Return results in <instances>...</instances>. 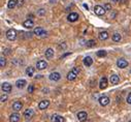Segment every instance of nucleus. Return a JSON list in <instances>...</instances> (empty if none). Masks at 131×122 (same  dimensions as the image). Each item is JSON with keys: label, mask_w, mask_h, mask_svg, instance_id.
Masks as SVG:
<instances>
[{"label": "nucleus", "mask_w": 131, "mask_h": 122, "mask_svg": "<svg viewBox=\"0 0 131 122\" xmlns=\"http://www.w3.org/2000/svg\"><path fill=\"white\" fill-rule=\"evenodd\" d=\"M112 2H115V3H117V2H119V0H112Z\"/></svg>", "instance_id": "4c0bfd02"}, {"label": "nucleus", "mask_w": 131, "mask_h": 122, "mask_svg": "<svg viewBox=\"0 0 131 122\" xmlns=\"http://www.w3.org/2000/svg\"><path fill=\"white\" fill-rule=\"evenodd\" d=\"M109 82L112 83L113 85H117L120 82V78H119L118 75H112L109 78Z\"/></svg>", "instance_id": "4468645a"}, {"label": "nucleus", "mask_w": 131, "mask_h": 122, "mask_svg": "<svg viewBox=\"0 0 131 122\" xmlns=\"http://www.w3.org/2000/svg\"><path fill=\"white\" fill-rule=\"evenodd\" d=\"M23 26H24L25 28H27V29H31V28H33V26H34V22L31 19H28V20H26V21H24Z\"/></svg>", "instance_id": "9b49d317"}, {"label": "nucleus", "mask_w": 131, "mask_h": 122, "mask_svg": "<svg viewBox=\"0 0 131 122\" xmlns=\"http://www.w3.org/2000/svg\"><path fill=\"white\" fill-rule=\"evenodd\" d=\"M47 67H48V63L44 60H39V61H37V63H36V68L39 70L45 69Z\"/></svg>", "instance_id": "423d86ee"}, {"label": "nucleus", "mask_w": 131, "mask_h": 122, "mask_svg": "<svg viewBox=\"0 0 131 122\" xmlns=\"http://www.w3.org/2000/svg\"><path fill=\"white\" fill-rule=\"evenodd\" d=\"M51 120L52 122H64V118L60 115H53Z\"/></svg>", "instance_id": "aec40b11"}, {"label": "nucleus", "mask_w": 131, "mask_h": 122, "mask_svg": "<svg viewBox=\"0 0 131 122\" xmlns=\"http://www.w3.org/2000/svg\"><path fill=\"white\" fill-rule=\"evenodd\" d=\"M33 115H34V111L31 110V109H28V110H26V111L24 112V118H25V119H30V118H32Z\"/></svg>", "instance_id": "2eb2a0df"}, {"label": "nucleus", "mask_w": 131, "mask_h": 122, "mask_svg": "<svg viewBox=\"0 0 131 122\" xmlns=\"http://www.w3.org/2000/svg\"><path fill=\"white\" fill-rule=\"evenodd\" d=\"M121 39H122V36H121V34H119V33H115V34L113 35V41H114L118 42V41H120Z\"/></svg>", "instance_id": "a878e982"}, {"label": "nucleus", "mask_w": 131, "mask_h": 122, "mask_svg": "<svg viewBox=\"0 0 131 122\" xmlns=\"http://www.w3.org/2000/svg\"><path fill=\"white\" fill-rule=\"evenodd\" d=\"M104 8L106 10H112V6H110V4H109V3H106L104 5Z\"/></svg>", "instance_id": "72a5a7b5"}, {"label": "nucleus", "mask_w": 131, "mask_h": 122, "mask_svg": "<svg viewBox=\"0 0 131 122\" xmlns=\"http://www.w3.org/2000/svg\"><path fill=\"white\" fill-rule=\"evenodd\" d=\"M96 45V42H95V41L94 39H91V41H87V47H94Z\"/></svg>", "instance_id": "c85d7f7f"}, {"label": "nucleus", "mask_w": 131, "mask_h": 122, "mask_svg": "<svg viewBox=\"0 0 131 122\" xmlns=\"http://www.w3.org/2000/svg\"><path fill=\"white\" fill-rule=\"evenodd\" d=\"M27 85V82L25 80H23V79H21V80H18L16 82V86L19 88V89H23L25 86Z\"/></svg>", "instance_id": "6ab92c4d"}, {"label": "nucleus", "mask_w": 131, "mask_h": 122, "mask_svg": "<svg viewBox=\"0 0 131 122\" xmlns=\"http://www.w3.org/2000/svg\"><path fill=\"white\" fill-rule=\"evenodd\" d=\"M106 87H107V79L103 77V78H101L100 82H99V88L100 89H105Z\"/></svg>", "instance_id": "dca6fc26"}, {"label": "nucleus", "mask_w": 131, "mask_h": 122, "mask_svg": "<svg viewBox=\"0 0 131 122\" xmlns=\"http://www.w3.org/2000/svg\"><path fill=\"white\" fill-rule=\"evenodd\" d=\"M34 72H35V68L32 67V66H29V67H27V68H26V75L28 77H32Z\"/></svg>", "instance_id": "b1692460"}, {"label": "nucleus", "mask_w": 131, "mask_h": 122, "mask_svg": "<svg viewBox=\"0 0 131 122\" xmlns=\"http://www.w3.org/2000/svg\"><path fill=\"white\" fill-rule=\"evenodd\" d=\"M20 115L18 113H13L10 116H9V121L10 122H19L20 121Z\"/></svg>", "instance_id": "f3484780"}, {"label": "nucleus", "mask_w": 131, "mask_h": 122, "mask_svg": "<svg viewBox=\"0 0 131 122\" xmlns=\"http://www.w3.org/2000/svg\"><path fill=\"white\" fill-rule=\"evenodd\" d=\"M60 48H61V49H62V48H63V49H65V48H66V46H65V45H61Z\"/></svg>", "instance_id": "e433bc0d"}, {"label": "nucleus", "mask_w": 131, "mask_h": 122, "mask_svg": "<svg viewBox=\"0 0 131 122\" xmlns=\"http://www.w3.org/2000/svg\"><path fill=\"white\" fill-rule=\"evenodd\" d=\"M76 77H78V73L75 72H73V70H71L67 73V80L68 81H74L76 79Z\"/></svg>", "instance_id": "a211bd4d"}, {"label": "nucleus", "mask_w": 131, "mask_h": 122, "mask_svg": "<svg viewBox=\"0 0 131 122\" xmlns=\"http://www.w3.org/2000/svg\"><path fill=\"white\" fill-rule=\"evenodd\" d=\"M87 118H88V115H87L86 112H79L78 113V119H79V121L85 122V121L87 120Z\"/></svg>", "instance_id": "f8f14e48"}, {"label": "nucleus", "mask_w": 131, "mask_h": 122, "mask_svg": "<svg viewBox=\"0 0 131 122\" xmlns=\"http://www.w3.org/2000/svg\"><path fill=\"white\" fill-rule=\"evenodd\" d=\"M126 100H127V103H128V104H131V92L129 93V94H128V96H127V99H126Z\"/></svg>", "instance_id": "f704fd0d"}, {"label": "nucleus", "mask_w": 131, "mask_h": 122, "mask_svg": "<svg viewBox=\"0 0 131 122\" xmlns=\"http://www.w3.org/2000/svg\"><path fill=\"white\" fill-rule=\"evenodd\" d=\"M1 89L4 93H9L11 91V85L9 83H7V82H4L1 85Z\"/></svg>", "instance_id": "39448f33"}, {"label": "nucleus", "mask_w": 131, "mask_h": 122, "mask_svg": "<svg viewBox=\"0 0 131 122\" xmlns=\"http://www.w3.org/2000/svg\"><path fill=\"white\" fill-rule=\"evenodd\" d=\"M106 51H104V50H100V51H98L97 52V56L98 57H105L106 56Z\"/></svg>", "instance_id": "bb28decb"}, {"label": "nucleus", "mask_w": 131, "mask_h": 122, "mask_svg": "<svg viewBox=\"0 0 131 122\" xmlns=\"http://www.w3.org/2000/svg\"><path fill=\"white\" fill-rule=\"evenodd\" d=\"M37 15L38 16H44L45 15V9H44V8H40V9H38Z\"/></svg>", "instance_id": "7c9ffc66"}, {"label": "nucleus", "mask_w": 131, "mask_h": 122, "mask_svg": "<svg viewBox=\"0 0 131 122\" xmlns=\"http://www.w3.org/2000/svg\"><path fill=\"white\" fill-rule=\"evenodd\" d=\"M49 78H50V80L51 81H59L61 79V75L59 72H52V73H50V76H49Z\"/></svg>", "instance_id": "1a4fd4ad"}, {"label": "nucleus", "mask_w": 131, "mask_h": 122, "mask_svg": "<svg viewBox=\"0 0 131 122\" xmlns=\"http://www.w3.org/2000/svg\"><path fill=\"white\" fill-rule=\"evenodd\" d=\"M117 65H118V67H120V68H125V67L128 66V62L125 60V59L121 58L117 61Z\"/></svg>", "instance_id": "0eeeda50"}, {"label": "nucleus", "mask_w": 131, "mask_h": 122, "mask_svg": "<svg viewBox=\"0 0 131 122\" xmlns=\"http://www.w3.org/2000/svg\"><path fill=\"white\" fill-rule=\"evenodd\" d=\"M78 19H79V15L76 13H70L67 17V20L69 22H75L78 21Z\"/></svg>", "instance_id": "ddd939ff"}, {"label": "nucleus", "mask_w": 131, "mask_h": 122, "mask_svg": "<svg viewBox=\"0 0 131 122\" xmlns=\"http://www.w3.org/2000/svg\"><path fill=\"white\" fill-rule=\"evenodd\" d=\"M7 100V95L6 94H2L1 96H0V101L1 103H4V101Z\"/></svg>", "instance_id": "c756f323"}, {"label": "nucleus", "mask_w": 131, "mask_h": 122, "mask_svg": "<svg viewBox=\"0 0 131 122\" xmlns=\"http://www.w3.org/2000/svg\"><path fill=\"white\" fill-rule=\"evenodd\" d=\"M49 106H50V100H48V99L41 100L40 103L38 104V108H39L40 110H45Z\"/></svg>", "instance_id": "6e6552de"}, {"label": "nucleus", "mask_w": 131, "mask_h": 122, "mask_svg": "<svg viewBox=\"0 0 131 122\" xmlns=\"http://www.w3.org/2000/svg\"><path fill=\"white\" fill-rule=\"evenodd\" d=\"M33 33L34 35H37L39 37H44V36H47V31H45L42 27H36L35 29L33 30Z\"/></svg>", "instance_id": "f257e3e1"}, {"label": "nucleus", "mask_w": 131, "mask_h": 122, "mask_svg": "<svg viewBox=\"0 0 131 122\" xmlns=\"http://www.w3.org/2000/svg\"><path fill=\"white\" fill-rule=\"evenodd\" d=\"M109 101H110V99H109V96L103 95V96H101V97L99 98V104H100V106H102V107L107 106V104H109Z\"/></svg>", "instance_id": "20e7f679"}, {"label": "nucleus", "mask_w": 131, "mask_h": 122, "mask_svg": "<svg viewBox=\"0 0 131 122\" xmlns=\"http://www.w3.org/2000/svg\"><path fill=\"white\" fill-rule=\"evenodd\" d=\"M129 122H131V120H130V121H129Z\"/></svg>", "instance_id": "ea45409f"}, {"label": "nucleus", "mask_w": 131, "mask_h": 122, "mask_svg": "<svg viewBox=\"0 0 131 122\" xmlns=\"http://www.w3.org/2000/svg\"><path fill=\"white\" fill-rule=\"evenodd\" d=\"M17 5H18L19 7H21L24 5V0H17Z\"/></svg>", "instance_id": "2f4dec72"}, {"label": "nucleus", "mask_w": 131, "mask_h": 122, "mask_svg": "<svg viewBox=\"0 0 131 122\" xmlns=\"http://www.w3.org/2000/svg\"><path fill=\"white\" fill-rule=\"evenodd\" d=\"M5 64H6V59H5L3 56H1V58H0V66L4 67Z\"/></svg>", "instance_id": "cd10ccee"}, {"label": "nucleus", "mask_w": 131, "mask_h": 122, "mask_svg": "<svg viewBox=\"0 0 131 122\" xmlns=\"http://www.w3.org/2000/svg\"><path fill=\"white\" fill-rule=\"evenodd\" d=\"M84 64L86 65V66H91V65L93 64V60H92V58L91 57H85L84 58Z\"/></svg>", "instance_id": "5701e85b"}, {"label": "nucleus", "mask_w": 131, "mask_h": 122, "mask_svg": "<svg viewBox=\"0 0 131 122\" xmlns=\"http://www.w3.org/2000/svg\"><path fill=\"white\" fill-rule=\"evenodd\" d=\"M70 54H71L70 52H69V53H65L64 55H62V58H65V57H67V56H68V55H70Z\"/></svg>", "instance_id": "c9c22d12"}, {"label": "nucleus", "mask_w": 131, "mask_h": 122, "mask_svg": "<svg viewBox=\"0 0 131 122\" xmlns=\"http://www.w3.org/2000/svg\"><path fill=\"white\" fill-rule=\"evenodd\" d=\"M109 38V33L106 32V31H101L100 33H99V39L100 41H105V39Z\"/></svg>", "instance_id": "412c9836"}, {"label": "nucleus", "mask_w": 131, "mask_h": 122, "mask_svg": "<svg viewBox=\"0 0 131 122\" xmlns=\"http://www.w3.org/2000/svg\"><path fill=\"white\" fill-rule=\"evenodd\" d=\"M33 91H34V86L33 85H29V87H28V92L33 93Z\"/></svg>", "instance_id": "473e14b6"}, {"label": "nucleus", "mask_w": 131, "mask_h": 122, "mask_svg": "<svg viewBox=\"0 0 131 122\" xmlns=\"http://www.w3.org/2000/svg\"><path fill=\"white\" fill-rule=\"evenodd\" d=\"M22 108H23V104H22V101L17 100V101H15V103L13 104V109L15 110L16 112H19V111H21V110H22Z\"/></svg>", "instance_id": "9d476101"}, {"label": "nucleus", "mask_w": 131, "mask_h": 122, "mask_svg": "<svg viewBox=\"0 0 131 122\" xmlns=\"http://www.w3.org/2000/svg\"><path fill=\"white\" fill-rule=\"evenodd\" d=\"M17 5V1L16 0H9L7 3V7L9 8V9H11V8H15Z\"/></svg>", "instance_id": "393cba45"}, {"label": "nucleus", "mask_w": 131, "mask_h": 122, "mask_svg": "<svg viewBox=\"0 0 131 122\" xmlns=\"http://www.w3.org/2000/svg\"><path fill=\"white\" fill-rule=\"evenodd\" d=\"M84 7H85V8H87V9H88V5H87V4H84Z\"/></svg>", "instance_id": "58836bf2"}, {"label": "nucleus", "mask_w": 131, "mask_h": 122, "mask_svg": "<svg viewBox=\"0 0 131 122\" xmlns=\"http://www.w3.org/2000/svg\"><path fill=\"white\" fill-rule=\"evenodd\" d=\"M105 12H106V9H105L103 6H100V5H96V6L94 7V13L97 16H103Z\"/></svg>", "instance_id": "7ed1b4c3"}, {"label": "nucleus", "mask_w": 131, "mask_h": 122, "mask_svg": "<svg viewBox=\"0 0 131 122\" xmlns=\"http://www.w3.org/2000/svg\"><path fill=\"white\" fill-rule=\"evenodd\" d=\"M45 57H47L48 59H51L54 57V50L51 49V48H49L47 51H45Z\"/></svg>", "instance_id": "4be33fe9"}, {"label": "nucleus", "mask_w": 131, "mask_h": 122, "mask_svg": "<svg viewBox=\"0 0 131 122\" xmlns=\"http://www.w3.org/2000/svg\"><path fill=\"white\" fill-rule=\"evenodd\" d=\"M6 37L8 41H15V39L17 38V31L15 29H8L6 31Z\"/></svg>", "instance_id": "f03ea898"}]
</instances>
